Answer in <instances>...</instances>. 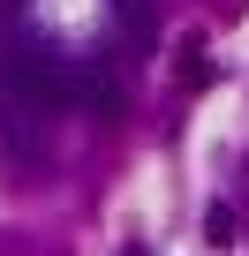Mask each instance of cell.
Wrapping results in <instances>:
<instances>
[{
  "label": "cell",
  "mask_w": 249,
  "mask_h": 256,
  "mask_svg": "<svg viewBox=\"0 0 249 256\" xmlns=\"http://www.w3.org/2000/svg\"><path fill=\"white\" fill-rule=\"evenodd\" d=\"M113 16H121V30H129V46L136 53H151L159 38H151V0H113Z\"/></svg>",
  "instance_id": "cell-1"
},
{
  "label": "cell",
  "mask_w": 249,
  "mask_h": 256,
  "mask_svg": "<svg viewBox=\"0 0 249 256\" xmlns=\"http://www.w3.org/2000/svg\"><path fill=\"white\" fill-rule=\"evenodd\" d=\"M204 241H211V248H226V241H234V211H226V204H211V211H204Z\"/></svg>",
  "instance_id": "cell-2"
},
{
  "label": "cell",
  "mask_w": 249,
  "mask_h": 256,
  "mask_svg": "<svg viewBox=\"0 0 249 256\" xmlns=\"http://www.w3.org/2000/svg\"><path fill=\"white\" fill-rule=\"evenodd\" d=\"M204 76H211V68H204V46H189V53H181V83H204Z\"/></svg>",
  "instance_id": "cell-3"
},
{
  "label": "cell",
  "mask_w": 249,
  "mask_h": 256,
  "mask_svg": "<svg viewBox=\"0 0 249 256\" xmlns=\"http://www.w3.org/2000/svg\"><path fill=\"white\" fill-rule=\"evenodd\" d=\"M8 8H16V0H0V16H8Z\"/></svg>",
  "instance_id": "cell-4"
},
{
  "label": "cell",
  "mask_w": 249,
  "mask_h": 256,
  "mask_svg": "<svg viewBox=\"0 0 249 256\" xmlns=\"http://www.w3.org/2000/svg\"><path fill=\"white\" fill-rule=\"evenodd\" d=\"M121 256H144V248H121Z\"/></svg>",
  "instance_id": "cell-5"
}]
</instances>
